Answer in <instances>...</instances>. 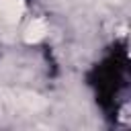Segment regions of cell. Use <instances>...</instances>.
Instances as JSON below:
<instances>
[{
	"label": "cell",
	"mask_w": 131,
	"mask_h": 131,
	"mask_svg": "<svg viewBox=\"0 0 131 131\" xmlns=\"http://www.w3.org/2000/svg\"><path fill=\"white\" fill-rule=\"evenodd\" d=\"M25 10V0H0V16L6 23H18Z\"/></svg>",
	"instance_id": "6da1fadb"
},
{
	"label": "cell",
	"mask_w": 131,
	"mask_h": 131,
	"mask_svg": "<svg viewBox=\"0 0 131 131\" xmlns=\"http://www.w3.org/2000/svg\"><path fill=\"white\" fill-rule=\"evenodd\" d=\"M47 31H49L47 29V23L43 18H35V20L29 23V27L25 31V41L27 43H37V41H41L47 35Z\"/></svg>",
	"instance_id": "7a4b0ae2"
}]
</instances>
